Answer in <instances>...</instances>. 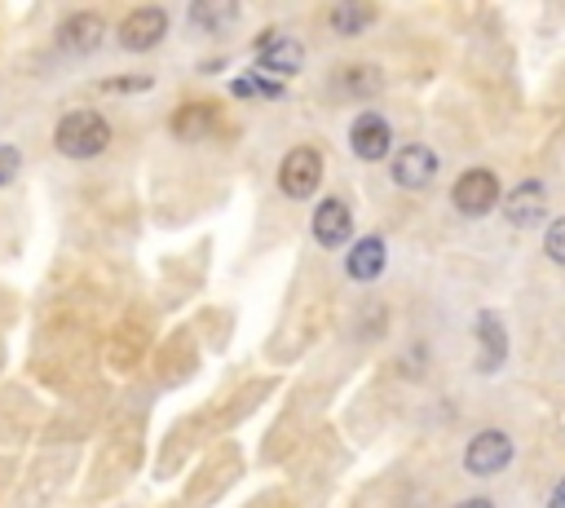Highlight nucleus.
I'll return each instance as SVG.
<instances>
[{
  "instance_id": "f257e3e1",
  "label": "nucleus",
  "mask_w": 565,
  "mask_h": 508,
  "mask_svg": "<svg viewBox=\"0 0 565 508\" xmlns=\"http://www.w3.org/2000/svg\"><path fill=\"white\" fill-rule=\"evenodd\" d=\"M53 147L66 160H93V155H102L111 147V124L98 111H71V115L58 119Z\"/></svg>"
},
{
  "instance_id": "f03ea898",
  "label": "nucleus",
  "mask_w": 565,
  "mask_h": 508,
  "mask_svg": "<svg viewBox=\"0 0 565 508\" xmlns=\"http://www.w3.org/2000/svg\"><path fill=\"white\" fill-rule=\"evenodd\" d=\"M318 186H323V155L314 147H297V151L282 155V164H278V190L282 195L310 200Z\"/></svg>"
},
{
  "instance_id": "7ed1b4c3",
  "label": "nucleus",
  "mask_w": 565,
  "mask_h": 508,
  "mask_svg": "<svg viewBox=\"0 0 565 508\" xmlns=\"http://www.w3.org/2000/svg\"><path fill=\"white\" fill-rule=\"evenodd\" d=\"M451 204L464 213V217H486L494 204H500V177L490 168H468L455 177L451 186Z\"/></svg>"
},
{
  "instance_id": "20e7f679",
  "label": "nucleus",
  "mask_w": 565,
  "mask_h": 508,
  "mask_svg": "<svg viewBox=\"0 0 565 508\" xmlns=\"http://www.w3.org/2000/svg\"><path fill=\"white\" fill-rule=\"evenodd\" d=\"M513 460V437L500 433V429H481L468 447H464V469L473 478H494V473H504Z\"/></svg>"
},
{
  "instance_id": "39448f33",
  "label": "nucleus",
  "mask_w": 565,
  "mask_h": 508,
  "mask_svg": "<svg viewBox=\"0 0 565 508\" xmlns=\"http://www.w3.org/2000/svg\"><path fill=\"white\" fill-rule=\"evenodd\" d=\"M349 151L359 155L363 164H380L393 151V129L380 111H363L359 119L349 124Z\"/></svg>"
},
{
  "instance_id": "423d86ee",
  "label": "nucleus",
  "mask_w": 565,
  "mask_h": 508,
  "mask_svg": "<svg viewBox=\"0 0 565 508\" xmlns=\"http://www.w3.org/2000/svg\"><path fill=\"white\" fill-rule=\"evenodd\" d=\"M164 36H168V10H160V5H137V10L120 23V45H124L128 53H147V49H155Z\"/></svg>"
},
{
  "instance_id": "0eeeda50",
  "label": "nucleus",
  "mask_w": 565,
  "mask_h": 508,
  "mask_svg": "<svg viewBox=\"0 0 565 508\" xmlns=\"http://www.w3.org/2000/svg\"><path fill=\"white\" fill-rule=\"evenodd\" d=\"M504 217H508V226H517V230L539 226V221L548 217V186H543L539 177L517 181V186H513V195L504 200Z\"/></svg>"
},
{
  "instance_id": "6e6552de",
  "label": "nucleus",
  "mask_w": 565,
  "mask_h": 508,
  "mask_svg": "<svg viewBox=\"0 0 565 508\" xmlns=\"http://www.w3.org/2000/svg\"><path fill=\"white\" fill-rule=\"evenodd\" d=\"M389 177L402 186V190H424L434 177H438V155L429 147H419V142H406L393 164H389Z\"/></svg>"
},
{
  "instance_id": "1a4fd4ad",
  "label": "nucleus",
  "mask_w": 565,
  "mask_h": 508,
  "mask_svg": "<svg viewBox=\"0 0 565 508\" xmlns=\"http://www.w3.org/2000/svg\"><path fill=\"white\" fill-rule=\"evenodd\" d=\"M305 67V49H301V40H292V36H265L261 45H256V72L265 76V72H274V76H297Z\"/></svg>"
},
{
  "instance_id": "9d476101",
  "label": "nucleus",
  "mask_w": 565,
  "mask_h": 508,
  "mask_svg": "<svg viewBox=\"0 0 565 508\" xmlns=\"http://www.w3.org/2000/svg\"><path fill=\"white\" fill-rule=\"evenodd\" d=\"M102 36H106L102 14L80 10V14H71V18L58 27V49H62V53H93V49L102 45Z\"/></svg>"
},
{
  "instance_id": "9b49d317",
  "label": "nucleus",
  "mask_w": 565,
  "mask_h": 508,
  "mask_svg": "<svg viewBox=\"0 0 565 508\" xmlns=\"http://www.w3.org/2000/svg\"><path fill=\"white\" fill-rule=\"evenodd\" d=\"M314 239L323 247H344L353 239V213H349L344 200L331 195V200L318 204V213H314Z\"/></svg>"
},
{
  "instance_id": "f8f14e48",
  "label": "nucleus",
  "mask_w": 565,
  "mask_h": 508,
  "mask_svg": "<svg viewBox=\"0 0 565 508\" xmlns=\"http://www.w3.org/2000/svg\"><path fill=\"white\" fill-rule=\"evenodd\" d=\"M385 262H389V247L380 234H367L349 247V257H344V270L349 279H359V283H376L385 275Z\"/></svg>"
},
{
  "instance_id": "ddd939ff",
  "label": "nucleus",
  "mask_w": 565,
  "mask_h": 508,
  "mask_svg": "<svg viewBox=\"0 0 565 508\" xmlns=\"http://www.w3.org/2000/svg\"><path fill=\"white\" fill-rule=\"evenodd\" d=\"M477 341H481V350H486V371H494L504 363V354H508V336H504V323H500V314H481L477 319Z\"/></svg>"
},
{
  "instance_id": "4468645a",
  "label": "nucleus",
  "mask_w": 565,
  "mask_h": 508,
  "mask_svg": "<svg viewBox=\"0 0 565 508\" xmlns=\"http://www.w3.org/2000/svg\"><path fill=\"white\" fill-rule=\"evenodd\" d=\"M239 18V5L235 0H199V5H190V23L203 27V31H222Z\"/></svg>"
},
{
  "instance_id": "2eb2a0df",
  "label": "nucleus",
  "mask_w": 565,
  "mask_h": 508,
  "mask_svg": "<svg viewBox=\"0 0 565 508\" xmlns=\"http://www.w3.org/2000/svg\"><path fill=\"white\" fill-rule=\"evenodd\" d=\"M376 23V5H353V0H344V5L331 10V31L336 36H359Z\"/></svg>"
},
{
  "instance_id": "dca6fc26",
  "label": "nucleus",
  "mask_w": 565,
  "mask_h": 508,
  "mask_svg": "<svg viewBox=\"0 0 565 508\" xmlns=\"http://www.w3.org/2000/svg\"><path fill=\"white\" fill-rule=\"evenodd\" d=\"M380 85H385V80H380L376 67H344V76H340V89H344L349 98H372Z\"/></svg>"
},
{
  "instance_id": "f3484780",
  "label": "nucleus",
  "mask_w": 565,
  "mask_h": 508,
  "mask_svg": "<svg viewBox=\"0 0 565 508\" xmlns=\"http://www.w3.org/2000/svg\"><path fill=\"white\" fill-rule=\"evenodd\" d=\"M230 93H235V98H256V93H261V98H282V85H278V80H265V76L256 72V76H239V80L230 85Z\"/></svg>"
},
{
  "instance_id": "a211bd4d",
  "label": "nucleus",
  "mask_w": 565,
  "mask_h": 508,
  "mask_svg": "<svg viewBox=\"0 0 565 508\" xmlns=\"http://www.w3.org/2000/svg\"><path fill=\"white\" fill-rule=\"evenodd\" d=\"M203 124H208V106L199 102V106H181V115L173 119V129H177L181 138H199Z\"/></svg>"
},
{
  "instance_id": "6ab92c4d",
  "label": "nucleus",
  "mask_w": 565,
  "mask_h": 508,
  "mask_svg": "<svg viewBox=\"0 0 565 508\" xmlns=\"http://www.w3.org/2000/svg\"><path fill=\"white\" fill-rule=\"evenodd\" d=\"M543 252L556 262V266H565V217H556L552 226H548V239H543Z\"/></svg>"
},
{
  "instance_id": "aec40b11",
  "label": "nucleus",
  "mask_w": 565,
  "mask_h": 508,
  "mask_svg": "<svg viewBox=\"0 0 565 508\" xmlns=\"http://www.w3.org/2000/svg\"><path fill=\"white\" fill-rule=\"evenodd\" d=\"M18 168H23L18 147H0V190H5V186L18 177Z\"/></svg>"
},
{
  "instance_id": "412c9836",
  "label": "nucleus",
  "mask_w": 565,
  "mask_h": 508,
  "mask_svg": "<svg viewBox=\"0 0 565 508\" xmlns=\"http://www.w3.org/2000/svg\"><path fill=\"white\" fill-rule=\"evenodd\" d=\"M102 89L106 93H141V89H151V80L147 76H137V80H106Z\"/></svg>"
},
{
  "instance_id": "4be33fe9",
  "label": "nucleus",
  "mask_w": 565,
  "mask_h": 508,
  "mask_svg": "<svg viewBox=\"0 0 565 508\" xmlns=\"http://www.w3.org/2000/svg\"><path fill=\"white\" fill-rule=\"evenodd\" d=\"M548 508H565V478L556 482V491L548 495Z\"/></svg>"
},
{
  "instance_id": "5701e85b",
  "label": "nucleus",
  "mask_w": 565,
  "mask_h": 508,
  "mask_svg": "<svg viewBox=\"0 0 565 508\" xmlns=\"http://www.w3.org/2000/svg\"><path fill=\"white\" fill-rule=\"evenodd\" d=\"M455 508H494L486 495H477V499H464V504H455Z\"/></svg>"
}]
</instances>
